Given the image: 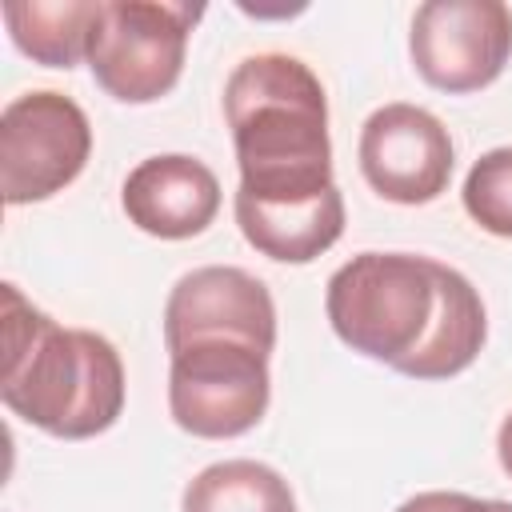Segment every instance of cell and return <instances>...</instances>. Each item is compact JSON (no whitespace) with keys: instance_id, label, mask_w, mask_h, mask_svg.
<instances>
[{"instance_id":"1","label":"cell","mask_w":512,"mask_h":512,"mask_svg":"<svg viewBox=\"0 0 512 512\" xmlns=\"http://www.w3.org/2000/svg\"><path fill=\"white\" fill-rule=\"evenodd\" d=\"M324 312L352 352L412 380L464 372L488 336L472 280L412 252H360L340 264L328 280Z\"/></svg>"},{"instance_id":"2","label":"cell","mask_w":512,"mask_h":512,"mask_svg":"<svg viewBox=\"0 0 512 512\" xmlns=\"http://www.w3.org/2000/svg\"><path fill=\"white\" fill-rule=\"evenodd\" d=\"M236 144V204H300L336 188L328 96L316 72L288 52L244 56L224 84Z\"/></svg>"},{"instance_id":"3","label":"cell","mask_w":512,"mask_h":512,"mask_svg":"<svg viewBox=\"0 0 512 512\" xmlns=\"http://www.w3.org/2000/svg\"><path fill=\"white\" fill-rule=\"evenodd\" d=\"M0 296L4 408L60 440L108 432L124 412V364L112 340L88 328H60L52 316L32 308L16 284H4Z\"/></svg>"},{"instance_id":"4","label":"cell","mask_w":512,"mask_h":512,"mask_svg":"<svg viewBox=\"0 0 512 512\" xmlns=\"http://www.w3.org/2000/svg\"><path fill=\"white\" fill-rule=\"evenodd\" d=\"M200 16V4L104 0L88 40L96 84L120 104H152L168 96L184 72L188 32Z\"/></svg>"},{"instance_id":"5","label":"cell","mask_w":512,"mask_h":512,"mask_svg":"<svg viewBox=\"0 0 512 512\" xmlns=\"http://www.w3.org/2000/svg\"><path fill=\"white\" fill-rule=\"evenodd\" d=\"M168 368V412L200 440H232L252 432L272 400L268 352L244 340H192Z\"/></svg>"},{"instance_id":"6","label":"cell","mask_w":512,"mask_h":512,"mask_svg":"<svg viewBox=\"0 0 512 512\" xmlns=\"http://www.w3.org/2000/svg\"><path fill=\"white\" fill-rule=\"evenodd\" d=\"M92 156L84 108L52 88L24 92L0 112V192L4 204H36L64 192Z\"/></svg>"},{"instance_id":"7","label":"cell","mask_w":512,"mask_h":512,"mask_svg":"<svg viewBox=\"0 0 512 512\" xmlns=\"http://www.w3.org/2000/svg\"><path fill=\"white\" fill-rule=\"evenodd\" d=\"M408 52L428 88L480 92L512 56V8L500 0H428L412 16Z\"/></svg>"},{"instance_id":"8","label":"cell","mask_w":512,"mask_h":512,"mask_svg":"<svg viewBox=\"0 0 512 512\" xmlns=\"http://www.w3.org/2000/svg\"><path fill=\"white\" fill-rule=\"evenodd\" d=\"M452 136L420 104H384L360 128V172L392 204H428L452 180Z\"/></svg>"},{"instance_id":"9","label":"cell","mask_w":512,"mask_h":512,"mask_svg":"<svg viewBox=\"0 0 512 512\" xmlns=\"http://www.w3.org/2000/svg\"><path fill=\"white\" fill-rule=\"evenodd\" d=\"M192 340H244L272 356L276 304L264 280L232 264L184 272L164 304V348L176 352Z\"/></svg>"},{"instance_id":"10","label":"cell","mask_w":512,"mask_h":512,"mask_svg":"<svg viewBox=\"0 0 512 512\" xmlns=\"http://www.w3.org/2000/svg\"><path fill=\"white\" fill-rule=\"evenodd\" d=\"M120 204L128 220L160 240H188L200 236L220 212V180L216 172L184 152H164L140 160L124 188Z\"/></svg>"},{"instance_id":"11","label":"cell","mask_w":512,"mask_h":512,"mask_svg":"<svg viewBox=\"0 0 512 512\" xmlns=\"http://www.w3.org/2000/svg\"><path fill=\"white\" fill-rule=\"evenodd\" d=\"M236 224L260 256L280 264H308L340 240L344 196L332 188L300 204H236Z\"/></svg>"},{"instance_id":"12","label":"cell","mask_w":512,"mask_h":512,"mask_svg":"<svg viewBox=\"0 0 512 512\" xmlns=\"http://www.w3.org/2000/svg\"><path fill=\"white\" fill-rule=\"evenodd\" d=\"M104 0H12L0 8L12 44L48 68H76L80 56H88L92 28L100 20Z\"/></svg>"},{"instance_id":"13","label":"cell","mask_w":512,"mask_h":512,"mask_svg":"<svg viewBox=\"0 0 512 512\" xmlns=\"http://www.w3.org/2000/svg\"><path fill=\"white\" fill-rule=\"evenodd\" d=\"M180 512H296V496L260 460H220L188 480Z\"/></svg>"},{"instance_id":"14","label":"cell","mask_w":512,"mask_h":512,"mask_svg":"<svg viewBox=\"0 0 512 512\" xmlns=\"http://www.w3.org/2000/svg\"><path fill=\"white\" fill-rule=\"evenodd\" d=\"M464 212L492 236L512 240V148L484 152L464 176Z\"/></svg>"},{"instance_id":"15","label":"cell","mask_w":512,"mask_h":512,"mask_svg":"<svg viewBox=\"0 0 512 512\" xmlns=\"http://www.w3.org/2000/svg\"><path fill=\"white\" fill-rule=\"evenodd\" d=\"M452 512H512L508 500H480L468 492H452Z\"/></svg>"},{"instance_id":"16","label":"cell","mask_w":512,"mask_h":512,"mask_svg":"<svg viewBox=\"0 0 512 512\" xmlns=\"http://www.w3.org/2000/svg\"><path fill=\"white\" fill-rule=\"evenodd\" d=\"M496 456H500V468L512 476V412L504 416V424L496 432Z\"/></svg>"}]
</instances>
